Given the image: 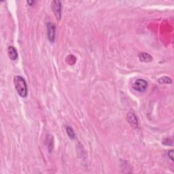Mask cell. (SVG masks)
I'll list each match as a JSON object with an SVG mask.
<instances>
[{
  "instance_id": "obj_1",
  "label": "cell",
  "mask_w": 174,
  "mask_h": 174,
  "mask_svg": "<svg viewBox=\"0 0 174 174\" xmlns=\"http://www.w3.org/2000/svg\"><path fill=\"white\" fill-rule=\"evenodd\" d=\"M14 84L17 93L21 97L27 96V85L26 81L23 77L20 76H16L14 78Z\"/></svg>"
},
{
  "instance_id": "obj_2",
  "label": "cell",
  "mask_w": 174,
  "mask_h": 174,
  "mask_svg": "<svg viewBox=\"0 0 174 174\" xmlns=\"http://www.w3.org/2000/svg\"><path fill=\"white\" fill-rule=\"evenodd\" d=\"M132 87L135 91L140 92V93H143L147 89L148 82L144 79H137L132 84Z\"/></svg>"
},
{
  "instance_id": "obj_3",
  "label": "cell",
  "mask_w": 174,
  "mask_h": 174,
  "mask_svg": "<svg viewBox=\"0 0 174 174\" xmlns=\"http://www.w3.org/2000/svg\"><path fill=\"white\" fill-rule=\"evenodd\" d=\"M47 33L48 40L51 43H53L55 41L56 37V27L54 23L51 22H48L47 24Z\"/></svg>"
},
{
  "instance_id": "obj_4",
  "label": "cell",
  "mask_w": 174,
  "mask_h": 174,
  "mask_svg": "<svg viewBox=\"0 0 174 174\" xmlns=\"http://www.w3.org/2000/svg\"><path fill=\"white\" fill-rule=\"evenodd\" d=\"M51 8L58 20L61 19V2L60 1H53L51 4Z\"/></svg>"
},
{
  "instance_id": "obj_5",
  "label": "cell",
  "mask_w": 174,
  "mask_h": 174,
  "mask_svg": "<svg viewBox=\"0 0 174 174\" xmlns=\"http://www.w3.org/2000/svg\"><path fill=\"white\" fill-rule=\"evenodd\" d=\"M127 121L129 122V124L130 125V127L132 128H134L135 129H137L138 128V120L137 116H135V114L134 112H129V114H127Z\"/></svg>"
},
{
  "instance_id": "obj_6",
  "label": "cell",
  "mask_w": 174,
  "mask_h": 174,
  "mask_svg": "<svg viewBox=\"0 0 174 174\" xmlns=\"http://www.w3.org/2000/svg\"><path fill=\"white\" fill-rule=\"evenodd\" d=\"M8 53L10 59L12 61H15L18 58V52L16 48L14 46H9L8 48Z\"/></svg>"
},
{
  "instance_id": "obj_7",
  "label": "cell",
  "mask_w": 174,
  "mask_h": 174,
  "mask_svg": "<svg viewBox=\"0 0 174 174\" xmlns=\"http://www.w3.org/2000/svg\"><path fill=\"white\" fill-rule=\"evenodd\" d=\"M138 57H139L140 60L142 62H151L152 61V57L150 54L146 53V52H142L140 53L139 55H138Z\"/></svg>"
},
{
  "instance_id": "obj_8",
  "label": "cell",
  "mask_w": 174,
  "mask_h": 174,
  "mask_svg": "<svg viewBox=\"0 0 174 174\" xmlns=\"http://www.w3.org/2000/svg\"><path fill=\"white\" fill-rule=\"evenodd\" d=\"M46 144L48 150L50 152L53 148V138L51 135H48L46 139Z\"/></svg>"
},
{
  "instance_id": "obj_9",
  "label": "cell",
  "mask_w": 174,
  "mask_h": 174,
  "mask_svg": "<svg viewBox=\"0 0 174 174\" xmlns=\"http://www.w3.org/2000/svg\"><path fill=\"white\" fill-rule=\"evenodd\" d=\"M158 82L160 84H171L172 82V80L170 78L167 77V76H163L160 78L158 79Z\"/></svg>"
},
{
  "instance_id": "obj_10",
  "label": "cell",
  "mask_w": 174,
  "mask_h": 174,
  "mask_svg": "<svg viewBox=\"0 0 174 174\" xmlns=\"http://www.w3.org/2000/svg\"><path fill=\"white\" fill-rule=\"evenodd\" d=\"M66 131H67V134L70 139L74 140L75 138V134H74L72 128H71L70 127H66Z\"/></svg>"
},
{
  "instance_id": "obj_11",
  "label": "cell",
  "mask_w": 174,
  "mask_h": 174,
  "mask_svg": "<svg viewBox=\"0 0 174 174\" xmlns=\"http://www.w3.org/2000/svg\"><path fill=\"white\" fill-rule=\"evenodd\" d=\"M168 156L171 160H173V150H171L168 152Z\"/></svg>"
},
{
  "instance_id": "obj_12",
  "label": "cell",
  "mask_w": 174,
  "mask_h": 174,
  "mask_svg": "<svg viewBox=\"0 0 174 174\" xmlns=\"http://www.w3.org/2000/svg\"><path fill=\"white\" fill-rule=\"evenodd\" d=\"M34 3H35L34 1H31V2L30 1H28L27 2V4H29V6H33V4H34Z\"/></svg>"
}]
</instances>
